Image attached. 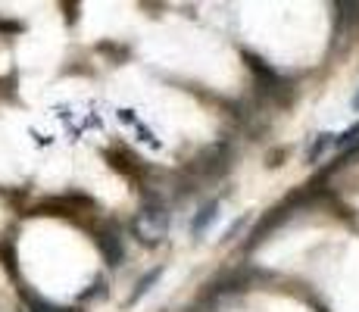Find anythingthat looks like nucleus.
Wrapping results in <instances>:
<instances>
[{
	"label": "nucleus",
	"instance_id": "nucleus-2",
	"mask_svg": "<svg viewBox=\"0 0 359 312\" xmlns=\"http://www.w3.org/2000/svg\"><path fill=\"white\" fill-rule=\"evenodd\" d=\"M216 210H219L216 203H206L203 210H200V216L194 219V234H203V231H206V225L216 219Z\"/></svg>",
	"mask_w": 359,
	"mask_h": 312
},
{
	"label": "nucleus",
	"instance_id": "nucleus-3",
	"mask_svg": "<svg viewBox=\"0 0 359 312\" xmlns=\"http://www.w3.org/2000/svg\"><path fill=\"white\" fill-rule=\"evenodd\" d=\"M160 275H163V272H160V269H154V272H150V275H147V278H144L141 284H137V290H135V297H131V303H135V300H137V297H144V294H147V290H150V284H154L156 278H160Z\"/></svg>",
	"mask_w": 359,
	"mask_h": 312
},
{
	"label": "nucleus",
	"instance_id": "nucleus-4",
	"mask_svg": "<svg viewBox=\"0 0 359 312\" xmlns=\"http://www.w3.org/2000/svg\"><path fill=\"white\" fill-rule=\"evenodd\" d=\"M350 107L359 109V88H356V94H353V100H350Z\"/></svg>",
	"mask_w": 359,
	"mask_h": 312
},
{
	"label": "nucleus",
	"instance_id": "nucleus-1",
	"mask_svg": "<svg viewBox=\"0 0 359 312\" xmlns=\"http://www.w3.org/2000/svg\"><path fill=\"white\" fill-rule=\"evenodd\" d=\"M334 141H337V135H328V131H325V135H319V137L313 141V147H309L306 159H309V163H319V159L325 156L331 147H334Z\"/></svg>",
	"mask_w": 359,
	"mask_h": 312
}]
</instances>
